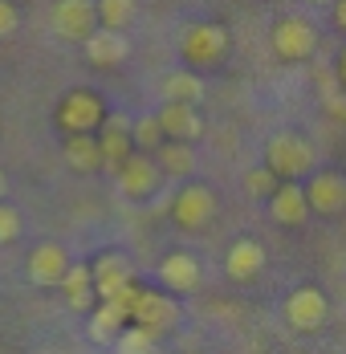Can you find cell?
Wrapping results in <instances>:
<instances>
[{
    "instance_id": "cell-1",
    "label": "cell",
    "mask_w": 346,
    "mask_h": 354,
    "mask_svg": "<svg viewBox=\"0 0 346 354\" xmlns=\"http://www.w3.org/2000/svg\"><path fill=\"white\" fill-rule=\"evenodd\" d=\"M313 163H318L313 142L302 139L298 131H281V135H273L269 147H265V167H269L281 183H298L302 176H310Z\"/></svg>"
},
{
    "instance_id": "cell-2",
    "label": "cell",
    "mask_w": 346,
    "mask_h": 354,
    "mask_svg": "<svg viewBox=\"0 0 346 354\" xmlns=\"http://www.w3.org/2000/svg\"><path fill=\"white\" fill-rule=\"evenodd\" d=\"M179 53H183V62H188L192 70H212V66H220L224 53H228V29H224V25H212V21H200V25L183 29Z\"/></svg>"
},
{
    "instance_id": "cell-3",
    "label": "cell",
    "mask_w": 346,
    "mask_h": 354,
    "mask_svg": "<svg viewBox=\"0 0 346 354\" xmlns=\"http://www.w3.org/2000/svg\"><path fill=\"white\" fill-rule=\"evenodd\" d=\"M273 53L281 62H306L318 53V29H313L310 17H302V12H293V17H281L273 25Z\"/></svg>"
},
{
    "instance_id": "cell-4",
    "label": "cell",
    "mask_w": 346,
    "mask_h": 354,
    "mask_svg": "<svg viewBox=\"0 0 346 354\" xmlns=\"http://www.w3.org/2000/svg\"><path fill=\"white\" fill-rule=\"evenodd\" d=\"M106 118V102L94 90H69L57 106V127L66 135H94Z\"/></svg>"
},
{
    "instance_id": "cell-5",
    "label": "cell",
    "mask_w": 346,
    "mask_h": 354,
    "mask_svg": "<svg viewBox=\"0 0 346 354\" xmlns=\"http://www.w3.org/2000/svg\"><path fill=\"white\" fill-rule=\"evenodd\" d=\"M131 322L143 326V330H151L159 338V334H167V330L179 326V301H172L159 289H138L135 306H131Z\"/></svg>"
},
{
    "instance_id": "cell-6",
    "label": "cell",
    "mask_w": 346,
    "mask_h": 354,
    "mask_svg": "<svg viewBox=\"0 0 346 354\" xmlns=\"http://www.w3.org/2000/svg\"><path fill=\"white\" fill-rule=\"evenodd\" d=\"M49 29L62 37V41H86V37L98 29L94 0H57L53 4V17H49Z\"/></svg>"
},
{
    "instance_id": "cell-7",
    "label": "cell",
    "mask_w": 346,
    "mask_h": 354,
    "mask_svg": "<svg viewBox=\"0 0 346 354\" xmlns=\"http://www.w3.org/2000/svg\"><path fill=\"white\" fill-rule=\"evenodd\" d=\"M172 216L179 228H204L216 216V192L208 183H183L172 200Z\"/></svg>"
},
{
    "instance_id": "cell-8",
    "label": "cell",
    "mask_w": 346,
    "mask_h": 354,
    "mask_svg": "<svg viewBox=\"0 0 346 354\" xmlns=\"http://www.w3.org/2000/svg\"><path fill=\"white\" fill-rule=\"evenodd\" d=\"M285 326L289 330H298V334H310L318 330L322 322H326V293L322 289H313V285H302V289H293L289 297H285Z\"/></svg>"
},
{
    "instance_id": "cell-9",
    "label": "cell",
    "mask_w": 346,
    "mask_h": 354,
    "mask_svg": "<svg viewBox=\"0 0 346 354\" xmlns=\"http://www.w3.org/2000/svg\"><path fill=\"white\" fill-rule=\"evenodd\" d=\"M98 151H102V167L106 171H118V167L135 155V142H131V118H127V114H106L102 118Z\"/></svg>"
},
{
    "instance_id": "cell-10",
    "label": "cell",
    "mask_w": 346,
    "mask_h": 354,
    "mask_svg": "<svg viewBox=\"0 0 346 354\" xmlns=\"http://www.w3.org/2000/svg\"><path fill=\"white\" fill-rule=\"evenodd\" d=\"M118 192L127 196V200H147V196H155V187H159V179H163V171L155 167V159L151 155H131L118 171Z\"/></svg>"
},
{
    "instance_id": "cell-11",
    "label": "cell",
    "mask_w": 346,
    "mask_h": 354,
    "mask_svg": "<svg viewBox=\"0 0 346 354\" xmlns=\"http://www.w3.org/2000/svg\"><path fill=\"white\" fill-rule=\"evenodd\" d=\"M302 192H306L310 212L318 216H338L346 208V179L338 171H313Z\"/></svg>"
},
{
    "instance_id": "cell-12",
    "label": "cell",
    "mask_w": 346,
    "mask_h": 354,
    "mask_svg": "<svg viewBox=\"0 0 346 354\" xmlns=\"http://www.w3.org/2000/svg\"><path fill=\"white\" fill-rule=\"evenodd\" d=\"M73 265L69 261V252L62 245H53V241H45V245H37L33 252H29V281L41 285V289H57L62 285V277H66V269Z\"/></svg>"
},
{
    "instance_id": "cell-13",
    "label": "cell",
    "mask_w": 346,
    "mask_h": 354,
    "mask_svg": "<svg viewBox=\"0 0 346 354\" xmlns=\"http://www.w3.org/2000/svg\"><path fill=\"white\" fill-rule=\"evenodd\" d=\"M155 122H159L163 139H172V142H192V139L204 135V118H200V110L183 106V102H163V106L155 110Z\"/></svg>"
},
{
    "instance_id": "cell-14",
    "label": "cell",
    "mask_w": 346,
    "mask_h": 354,
    "mask_svg": "<svg viewBox=\"0 0 346 354\" xmlns=\"http://www.w3.org/2000/svg\"><path fill=\"white\" fill-rule=\"evenodd\" d=\"M90 273H94V297H98V301H110L118 289H127V285L135 281L131 261H127L122 252H106V257H98V265H90Z\"/></svg>"
},
{
    "instance_id": "cell-15",
    "label": "cell",
    "mask_w": 346,
    "mask_h": 354,
    "mask_svg": "<svg viewBox=\"0 0 346 354\" xmlns=\"http://www.w3.org/2000/svg\"><path fill=\"white\" fill-rule=\"evenodd\" d=\"M82 49H86V57H90V66H122L127 57H131V41L127 33H114V29H94V33L82 41Z\"/></svg>"
},
{
    "instance_id": "cell-16",
    "label": "cell",
    "mask_w": 346,
    "mask_h": 354,
    "mask_svg": "<svg viewBox=\"0 0 346 354\" xmlns=\"http://www.w3.org/2000/svg\"><path fill=\"white\" fill-rule=\"evenodd\" d=\"M269 216H273L277 224H285V228H298V224H306L310 204H306V192H302V183H277V192L269 196Z\"/></svg>"
},
{
    "instance_id": "cell-17",
    "label": "cell",
    "mask_w": 346,
    "mask_h": 354,
    "mask_svg": "<svg viewBox=\"0 0 346 354\" xmlns=\"http://www.w3.org/2000/svg\"><path fill=\"white\" fill-rule=\"evenodd\" d=\"M159 277H163V285L172 293H192L204 273H200V261L192 252H167L163 265H159Z\"/></svg>"
},
{
    "instance_id": "cell-18",
    "label": "cell",
    "mask_w": 346,
    "mask_h": 354,
    "mask_svg": "<svg viewBox=\"0 0 346 354\" xmlns=\"http://www.w3.org/2000/svg\"><path fill=\"white\" fill-rule=\"evenodd\" d=\"M224 269H228V277H233V281H253V277L265 269V248L244 236V241H237V245L228 248Z\"/></svg>"
},
{
    "instance_id": "cell-19",
    "label": "cell",
    "mask_w": 346,
    "mask_h": 354,
    "mask_svg": "<svg viewBox=\"0 0 346 354\" xmlns=\"http://www.w3.org/2000/svg\"><path fill=\"white\" fill-rule=\"evenodd\" d=\"M159 94H163V102H183V106H196V102L204 98V77H200L196 70H172L167 77H163Z\"/></svg>"
},
{
    "instance_id": "cell-20",
    "label": "cell",
    "mask_w": 346,
    "mask_h": 354,
    "mask_svg": "<svg viewBox=\"0 0 346 354\" xmlns=\"http://www.w3.org/2000/svg\"><path fill=\"white\" fill-rule=\"evenodd\" d=\"M57 289L66 293L69 310H90L94 306V273H90V265H69Z\"/></svg>"
},
{
    "instance_id": "cell-21",
    "label": "cell",
    "mask_w": 346,
    "mask_h": 354,
    "mask_svg": "<svg viewBox=\"0 0 346 354\" xmlns=\"http://www.w3.org/2000/svg\"><path fill=\"white\" fill-rule=\"evenodd\" d=\"M155 167L163 171V176H179L188 179L196 171V151H192V142H163L159 151H155Z\"/></svg>"
},
{
    "instance_id": "cell-22",
    "label": "cell",
    "mask_w": 346,
    "mask_h": 354,
    "mask_svg": "<svg viewBox=\"0 0 346 354\" xmlns=\"http://www.w3.org/2000/svg\"><path fill=\"white\" fill-rule=\"evenodd\" d=\"M66 163L73 171H98L102 167V151H98V139L94 135H69L66 147H62Z\"/></svg>"
},
{
    "instance_id": "cell-23",
    "label": "cell",
    "mask_w": 346,
    "mask_h": 354,
    "mask_svg": "<svg viewBox=\"0 0 346 354\" xmlns=\"http://www.w3.org/2000/svg\"><path fill=\"white\" fill-rule=\"evenodd\" d=\"M127 322H131V314H127L118 301H102V306L94 310V318H90V338H94V342H114Z\"/></svg>"
},
{
    "instance_id": "cell-24",
    "label": "cell",
    "mask_w": 346,
    "mask_h": 354,
    "mask_svg": "<svg viewBox=\"0 0 346 354\" xmlns=\"http://www.w3.org/2000/svg\"><path fill=\"white\" fill-rule=\"evenodd\" d=\"M94 12H98V29L127 33L138 17V4L135 0H94Z\"/></svg>"
},
{
    "instance_id": "cell-25",
    "label": "cell",
    "mask_w": 346,
    "mask_h": 354,
    "mask_svg": "<svg viewBox=\"0 0 346 354\" xmlns=\"http://www.w3.org/2000/svg\"><path fill=\"white\" fill-rule=\"evenodd\" d=\"M131 142H135L138 155H151V151H159L163 147V131H159V122H155V114H143L131 122Z\"/></svg>"
},
{
    "instance_id": "cell-26",
    "label": "cell",
    "mask_w": 346,
    "mask_h": 354,
    "mask_svg": "<svg viewBox=\"0 0 346 354\" xmlns=\"http://www.w3.org/2000/svg\"><path fill=\"white\" fill-rule=\"evenodd\" d=\"M114 346H118V354H155V346H159V338L151 334V330H143V326H122V334L114 338Z\"/></svg>"
},
{
    "instance_id": "cell-27",
    "label": "cell",
    "mask_w": 346,
    "mask_h": 354,
    "mask_svg": "<svg viewBox=\"0 0 346 354\" xmlns=\"http://www.w3.org/2000/svg\"><path fill=\"white\" fill-rule=\"evenodd\" d=\"M277 183H281V179H277L269 167H253V171L244 176V192H248L253 200H269L277 192Z\"/></svg>"
},
{
    "instance_id": "cell-28",
    "label": "cell",
    "mask_w": 346,
    "mask_h": 354,
    "mask_svg": "<svg viewBox=\"0 0 346 354\" xmlns=\"http://www.w3.org/2000/svg\"><path fill=\"white\" fill-rule=\"evenodd\" d=\"M21 232H25V220H21V212H17L12 204H0V245L21 241Z\"/></svg>"
},
{
    "instance_id": "cell-29",
    "label": "cell",
    "mask_w": 346,
    "mask_h": 354,
    "mask_svg": "<svg viewBox=\"0 0 346 354\" xmlns=\"http://www.w3.org/2000/svg\"><path fill=\"white\" fill-rule=\"evenodd\" d=\"M17 25H21V12H17V8H12L8 0H0V41L17 33Z\"/></svg>"
},
{
    "instance_id": "cell-30",
    "label": "cell",
    "mask_w": 346,
    "mask_h": 354,
    "mask_svg": "<svg viewBox=\"0 0 346 354\" xmlns=\"http://www.w3.org/2000/svg\"><path fill=\"white\" fill-rule=\"evenodd\" d=\"M330 12H334V25L346 33V0H334V4H330Z\"/></svg>"
},
{
    "instance_id": "cell-31",
    "label": "cell",
    "mask_w": 346,
    "mask_h": 354,
    "mask_svg": "<svg viewBox=\"0 0 346 354\" xmlns=\"http://www.w3.org/2000/svg\"><path fill=\"white\" fill-rule=\"evenodd\" d=\"M334 73H338V86L346 90V45H343V53H338V66H334Z\"/></svg>"
},
{
    "instance_id": "cell-32",
    "label": "cell",
    "mask_w": 346,
    "mask_h": 354,
    "mask_svg": "<svg viewBox=\"0 0 346 354\" xmlns=\"http://www.w3.org/2000/svg\"><path fill=\"white\" fill-rule=\"evenodd\" d=\"M4 196H8V176L0 171V200H4Z\"/></svg>"
},
{
    "instance_id": "cell-33",
    "label": "cell",
    "mask_w": 346,
    "mask_h": 354,
    "mask_svg": "<svg viewBox=\"0 0 346 354\" xmlns=\"http://www.w3.org/2000/svg\"><path fill=\"white\" fill-rule=\"evenodd\" d=\"M310 4H334V0H310Z\"/></svg>"
}]
</instances>
